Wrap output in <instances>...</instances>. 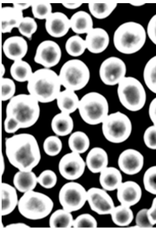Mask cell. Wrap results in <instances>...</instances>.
<instances>
[{
  "mask_svg": "<svg viewBox=\"0 0 156 231\" xmlns=\"http://www.w3.org/2000/svg\"><path fill=\"white\" fill-rule=\"evenodd\" d=\"M5 145L9 162L19 171H32L40 162L39 147L32 134L23 133L14 135L5 139Z\"/></svg>",
  "mask_w": 156,
  "mask_h": 231,
  "instance_id": "1",
  "label": "cell"
},
{
  "mask_svg": "<svg viewBox=\"0 0 156 231\" xmlns=\"http://www.w3.org/2000/svg\"><path fill=\"white\" fill-rule=\"evenodd\" d=\"M27 82L29 94L39 102L45 103L54 101L61 91L62 85L58 75L50 68L36 70Z\"/></svg>",
  "mask_w": 156,
  "mask_h": 231,
  "instance_id": "2",
  "label": "cell"
},
{
  "mask_svg": "<svg viewBox=\"0 0 156 231\" xmlns=\"http://www.w3.org/2000/svg\"><path fill=\"white\" fill-rule=\"evenodd\" d=\"M39 102L30 94H20L9 100L6 108V117L12 120L20 129L33 126L40 113Z\"/></svg>",
  "mask_w": 156,
  "mask_h": 231,
  "instance_id": "3",
  "label": "cell"
},
{
  "mask_svg": "<svg viewBox=\"0 0 156 231\" xmlns=\"http://www.w3.org/2000/svg\"><path fill=\"white\" fill-rule=\"evenodd\" d=\"M146 33L143 26L139 23L130 21L120 25L114 34L113 42L116 49L126 54L135 53L144 46Z\"/></svg>",
  "mask_w": 156,
  "mask_h": 231,
  "instance_id": "4",
  "label": "cell"
},
{
  "mask_svg": "<svg viewBox=\"0 0 156 231\" xmlns=\"http://www.w3.org/2000/svg\"><path fill=\"white\" fill-rule=\"evenodd\" d=\"M54 203L48 196L32 190L24 193L19 200L18 208L20 213L30 220L40 219L51 212Z\"/></svg>",
  "mask_w": 156,
  "mask_h": 231,
  "instance_id": "5",
  "label": "cell"
},
{
  "mask_svg": "<svg viewBox=\"0 0 156 231\" xmlns=\"http://www.w3.org/2000/svg\"><path fill=\"white\" fill-rule=\"evenodd\" d=\"M78 110L85 122L94 125L102 123L108 116L109 104L102 94L91 91L86 93L80 99Z\"/></svg>",
  "mask_w": 156,
  "mask_h": 231,
  "instance_id": "6",
  "label": "cell"
},
{
  "mask_svg": "<svg viewBox=\"0 0 156 231\" xmlns=\"http://www.w3.org/2000/svg\"><path fill=\"white\" fill-rule=\"evenodd\" d=\"M117 93L122 105L131 112L140 110L146 102V93L143 85L133 77L126 76L118 84Z\"/></svg>",
  "mask_w": 156,
  "mask_h": 231,
  "instance_id": "7",
  "label": "cell"
},
{
  "mask_svg": "<svg viewBox=\"0 0 156 231\" xmlns=\"http://www.w3.org/2000/svg\"><path fill=\"white\" fill-rule=\"evenodd\" d=\"M62 86L65 89L75 91L82 89L87 85L90 72L87 65L78 59L66 62L58 74Z\"/></svg>",
  "mask_w": 156,
  "mask_h": 231,
  "instance_id": "8",
  "label": "cell"
},
{
  "mask_svg": "<svg viewBox=\"0 0 156 231\" xmlns=\"http://www.w3.org/2000/svg\"><path fill=\"white\" fill-rule=\"evenodd\" d=\"M102 123L104 136L112 143H119L125 141L132 132L131 120L126 115L120 111L108 114Z\"/></svg>",
  "mask_w": 156,
  "mask_h": 231,
  "instance_id": "9",
  "label": "cell"
},
{
  "mask_svg": "<svg viewBox=\"0 0 156 231\" xmlns=\"http://www.w3.org/2000/svg\"><path fill=\"white\" fill-rule=\"evenodd\" d=\"M87 192L80 183L73 181L64 184L61 188L58 199L62 209L69 212L81 209L87 201Z\"/></svg>",
  "mask_w": 156,
  "mask_h": 231,
  "instance_id": "10",
  "label": "cell"
},
{
  "mask_svg": "<svg viewBox=\"0 0 156 231\" xmlns=\"http://www.w3.org/2000/svg\"><path fill=\"white\" fill-rule=\"evenodd\" d=\"M126 67L124 62L116 57L106 59L99 69V75L102 82L108 86L118 84L126 77Z\"/></svg>",
  "mask_w": 156,
  "mask_h": 231,
  "instance_id": "11",
  "label": "cell"
},
{
  "mask_svg": "<svg viewBox=\"0 0 156 231\" xmlns=\"http://www.w3.org/2000/svg\"><path fill=\"white\" fill-rule=\"evenodd\" d=\"M86 163L80 154L71 152L63 155L58 165L59 172L65 179L73 181L81 177L83 174Z\"/></svg>",
  "mask_w": 156,
  "mask_h": 231,
  "instance_id": "12",
  "label": "cell"
},
{
  "mask_svg": "<svg viewBox=\"0 0 156 231\" xmlns=\"http://www.w3.org/2000/svg\"><path fill=\"white\" fill-rule=\"evenodd\" d=\"M61 56L59 45L54 41L47 40L42 41L37 46L34 60L44 68H50L59 63Z\"/></svg>",
  "mask_w": 156,
  "mask_h": 231,
  "instance_id": "13",
  "label": "cell"
},
{
  "mask_svg": "<svg viewBox=\"0 0 156 231\" xmlns=\"http://www.w3.org/2000/svg\"><path fill=\"white\" fill-rule=\"evenodd\" d=\"M87 201L92 211L101 215L110 214L115 207L106 191L97 187H91L87 191Z\"/></svg>",
  "mask_w": 156,
  "mask_h": 231,
  "instance_id": "14",
  "label": "cell"
},
{
  "mask_svg": "<svg viewBox=\"0 0 156 231\" xmlns=\"http://www.w3.org/2000/svg\"><path fill=\"white\" fill-rule=\"evenodd\" d=\"M118 164L121 171L126 174L133 175L142 169L144 158L139 151L132 148L126 149L119 156Z\"/></svg>",
  "mask_w": 156,
  "mask_h": 231,
  "instance_id": "15",
  "label": "cell"
},
{
  "mask_svg": "<svg viewBox=\"0 0 156 231\" xmlns=\"http://www.w3.org/2000/svg\"><path fill=\"white\" fill-rule=\"evenodd\" d=\"M117 190V198L120 204L130 207L137 203L141 198V188L133 181L122 182Z\"/></svg>",
  "mask_w": 156,
  "mask_h": 231,
  "instance_id": "16",
  "label": "cell"
},
{
  "mask_svg": "<svg viewBox=\"0 0 156 231\" xmlns=\"http://www.w3.org/2000/svg\"><path fill=\"white\" fill-rule=\"evenodd\" d=\"M45 28L47 32L51 36L63 37L70 28V19L62 12H52L46 19Z\"/></svg>",
  "mask_w": 156,
  "mask_h": 231,
  "instance_id": "17",
  "label": "cell"
},
{
  "mask_svg": "<svg viewBox=\"0 0 156 231\" xmlns=\"http://www.w3.org/2000/svg\"><path fill=\"white\" fill-rule=\"evenodd\" d=\"M28 45L22 37L18 36H10L3 43L2 49L5 56L14 61L22 60L28 50Z\"/></svg>",
  "mask_w": 156,
  "mask_h": 231,
  "instance_id": "18",
  "label": "cell"
},
{
  "mask_svg": "<svg viewBox=\"0 0 156 231\" xmlns=\"http://www.w3.org/2000/svg\"><path fill=\"white\" fill-rule=\"evenodd\" d=\"M85 41L88 51L93 53L98 54L102 52L107 48L109 37L104 29L95 28L87 33Z\"/></svg>",
  "mask_w": 156,
  "mask_h": 231,
  "instance_id": "19",
  "label": "cell"
},
{
  "mask_svg": "<svg viewBox=\"0 0 156 231\" xmlns=\"http://www.w3.org/2000/svg\"><path fill=\"white\" fill-rule=\"evenodd\" d=\"M86 164L89 170L94 174L100 173L108 167V158L106 152L102 148H93L86 156Z\"/></svg>",
  "mask_w": 156,
  "mask_h": 231,
  "instance_id": "20",
  "label": "cell"
},
{
  "mask_svg": "<svg viewBox=\"0 0 156 231\" xmlns=\"http://www.w3.org/2000/svg\"><path fill=\"white\" fill-rule=\"evenodd\" d=\"M23 18L22 11L13 6L2 7L1 9L2 33H11L13 28H18Z\"/></svg>",
  "mask_w": 156,
  "mask_h": 231,
  "instance_id": "21",
  "label": "cell"
},
{
  "mask_svg": "<svg viewBox=\"0 0 156 231\" xmlns=\"http://www.w3.org/2000/svg\"><path fill=\"white\" fill-rule=\"evenodd\" d=\"M120 171L113 167H107L100 173L99 181L103 189L106 191L117 190L122 182Z\"/></svg>",
  "mask_w": 156,
  "mask_h": 231,
  "instance_id": "22",
  "label": "cell"
},
{
  "mask_svg": "<svg viewBox=\"0 0 156 231\" xmlns=\"http://www.w3.org/2000/svg\"><path fill=\"white\" fill-rule=\"evenodd\" d=\"M16 188L5 182L1 184L2 196L1 215H9L18 205L19 201Z\"/></svg>",
  "mask_w": 156,
  "mask_h": 231,
  "instance_id": "23",
  "label": "cell"
},
{
  "mask_svg": "<svg viewBox=\"0 0 156 231\" xmlns=\"http://www.w3.org/2000/svg\"><path fill=\"white\" fill-rule=\"evenodd\" d=\"M56 100L61 112L70 114L78 109L80 99L75 91L65 89L60 91Z\"/></svg>",
  "mask_w": 156,
  "mask_h": 231,
  "instance_id": "24",
  "label": "cell"
},
{
  "mask_svg": "<svg viewBox=\"0 0 156 231\" xmlns=\"http://www.w3.org/2000/svg\"><path fill=\"white\" fill-rule=\"evenodd\" d=\"M70 115L60 112L52 118L51 127L57 136H65L71 133L74 127V122Z\"/></svg>",
  "mask_w": 156,
  "mask_h": 231,
  "instance_id": "25",
  "label": "cell"
},
{
  "mask_svg": "<svg viewBox=\"0 0 156 231\" xmlns=\"http://www.w3.org/2000/svg\"><path fill=\"white\" fill-rule=\"evenodd\" d=\"M70 28L77 34L87 33L93 28V22L90 15L83 11L75 13L70 19Z\"/></svg>",
  "mask_w": 156,
  "mask_h": 231,
  "instance_id": "26",
  "label": "cell"
},
{
  "mask_svg": "<svg viewBox=\"0 0 156 231\" xmlns=\"http://www.w3.org/2000/svg\"><path fill=\"white\" fill-rule=\"evenodd\" d=\"M13 182L15 188L23 193L33 190L38 183L37 177L32 171L25 172L20 171L15 174Z\"/></svg>",
  "mask_w": 156,
  "mask_h": 231,
  "instance_id": "27",
  "label": "cell"
},
{
  "mask_svg": "<svg viewBox=\"0 0 156 231\" xmlns=\"http://www.w3.org/2000/svg\"><path fill=\"white\" fill-rule=\"evenodd\" d=\"M10 72L12 78L19 82H27L33 73L30 64L22 60L14 61Z\"/></svg>",
  "mask_w": 156,
  "mask_h": 231,
  "instance_id": "28",
  "label": "cell"
},
{
  "mask_svg": "<svg viewBox=\"0 0 156 231\" xmlns=\"http://www.w3.org/2000/svg\"><path fill=\"white\" fill-rule=\"evenodd\" d=\"M73 218L71 212L64 209L54 211L50 216L49 224L52 228H69L73 227Z\"/></svg>",
  "mask_w": 156,
  "mask_h": 231,
  "instance_id": "29",
  "label": "cell"
},
{
  "mask_svg": "<svg viewBox=\"0 0 156 231\" xmlns=\"http://www.w3.org/2000/svg\"><path fill=\"white\" fill-rule=\"evenodd\" d=\"M69 147L72 152L79 154L85 152L90 145L87 135L81 131H76L72 133L68 140Z\"/></svg>",
  "mask_w": 156,
  "mask_h": 231,
  "instance_id": "30",
  "label": "cell"
},
{
  "mask_svg": "<svg viewBox=\"0 0 156 231\" xmlns=\"http://www.w3.org/2000/svg\"><path fill=\"white\" fill-rule=\"evenodd\" d=\"M130 207L122 204L115 206L110 214L113 222L120 226L129 225L134 218L133 212Z\"/></svg>",
  "mask_w": 156,
  "mask_h": 231,
  "instance_id": "31",
  "label": "cell"
},
{
  "mask_svg": "<svg viewBox=\"0 0 156 231\" xmlns=\"http://www.w3.org/2000/svg\"><path fill=\"white\" fill-rule=\"evenodd\" d=\"M144 80L147 88L156 94V55L150 58L144 67Z\"/></svg>",
  "mask_w": 156,
  "mask_h": 231,
  "instance_id": "32",
  "label": "cell"
},
{
  "mask_svg": "<svg viewBox=\"0 0 156 231\" xmlns=\"http://www.w3.org/2000/svg\"><path fill=\"white\" fill-rule=\"evenodd\" d=\"M117 4L114 2L105 3H89L88 7L91 14L95 18L103 19L108 17L115 9Z\"/></svg>",
  "mask_w": 156,
  "mask_h": 231,
  "instance_id": "33",
  "label": "cell"
},
{
  "mask_svg": "<svg viewBox=\"0 0 156 231\" xmlns=\"http://www.w3.org/2000/svg\"><path fill=\"white\" fill-rule=\"evenodd\" d=\"M87 49L86 42L78 35L70 36L65 44V49L67 53L73 57H78L82 55Z\"/></svg>",
  "mask_w": 156,
  "mask_h": 231,
  "instance_id": "34",
  "label": "cell"
},
{
  "mask_svg": "<svg viewBox=\"0 0 156 231\" xmlns=\"http://www.w3.org/2000/svg\"><path fill=\"white\" fill-rule=\"evenodd\" d=\"M57 136L51 135L47 137L43 144L44 150L46 154L50 156H55L61 151L62 144Z\"/></svg>",
  "mask_w": 156,
  "mask_h": 231,
  "instance_id": "35",
  "label": "cell"
},
{
  "mask_svg": "<svg viewBox=\"0 0 156 231\" xmlns=\"http://www.w3.org/2000/svg\"><path fill=\"white\" fill-rule=\"evenodd\" d=\"M31 7L34 17L38 19H46L52 13L51 5L48 2H33Z\"/></svg>",
  "mask_w": 156,
  "mask_h": 231,
  "instance_id": "36",
  "label": "cell"
},
{
  "mask_svg": "<svg viewBox=\"0 0 156 231\" xmlns=\"http://www.w3.org/2000/svg\"><path fill=\"white\" fill-rule=\"evenodd\" d=\"M143 182L147 191L156 195V165L151 166L146 171L144 174Z\"/></svg>",
  "mask_w": 156,
  "mask_h": 231,
  "instance_id": "37",
  "label": "cell"
},
{
  "mask_svg": "<svg viewBox=\"0 0 156 231\" xmlns=\"http://www.w3.org/2000/svg\"><path fill=\"white\" fill-rule=\"evenodd\" d=\"M37 26L34 19L26 16L23 19L18 27L19 32L23 36L30 40L33 34L37 31Z\"/></svg>",
  "mask_w": 156,
  "mask_h": 231,
  "instance_id": "38",
  "label": "cell"
},
{
  "mask_svg": "<svg viewBox=\"0 0 156 231\" xmlns=\"http://www.w3.org/2000/svg\"><path fill=\"white\" fill-rule=\"evenodd\" d=\"M37 181L42 187L49 189L54 187L56 184L57 178L53 171L47 169L42 171L37 177Z\"/></svg>",
  "mask_w": 156,
  "mask_h": 231,
  "instance_id": "39",
  "label": "cell"
},
{
  "mask_svg": "<svg viewBox=\"0 0 156 231\" xmlns=\"http://www.w3.org/2000/svg\"><path fill=\"white\" fill-rule=\"evenodd\" d=\"M1 99L3 102L10 100L15 95L16 86L11 78L2 77L1 79Z\"/></svg>",
  "mask_w": 156,
  "mask_h": 231,
  "instance_id": "40",
  "label": "cell"
},
{
  "mask_svg": "<svg viewBox=\"0 0 156 231\" xmlns=\"http://www.w3.org/2000/svg\"><path fill=\"white\" fill-rule=\"evenodd\" d=\"M96 219L91 215L84 213L78 215L74 219L73 227L74 228H96Z\"/></svg>",
  "mask_w": 156,
  "mask_h": 231,
  "instance_id": "41",
  "label": "cell"
},
{
  "mask_svg": "<svg viewBox=\"0 0 156 231\" xmlns=\"http://www.w3.org/2000/svg\"><path fill=\"white\" fill-rule=\"evenodd\" d=\"M143 140L148 148L156 150V126L154 125L148 126L145 130Z\"/></svg>",
  "mask_w": 156,
  "mask_h": 231,
  "instance_id": "42",
  "label": "cell"
},
{
  "mask_svg": "<svg viewBox=\"0 0 156 231\" xmlns=\"http://www.w3.org/2000/svg\"><path fill=\"white\" fill-rule=\"evenodd\" d=\"M148 209L146 208L143 209L137 213L135 218L136 226L142 227H150L153 226L149 219Z\"/></svg>",
  "mask_w": 156,
  "mask_h": 231,
  "instance_id": "43",
  "label": "cell"
},
{
  "mask_svg": "<svg viewBox=\"0 0 156 231\" xmlns=\"http://www.w3.org/2000/svg\"><path fill=\"white\" fill-rule=\"evenodd\" d=\"M147 33L150 40L156 45V14L151 18L148 22Z\"/></svg>",
  "mask_w": 156,
  "mask_h": 231,
  "instance_id": "44",
  "label": "cell"
},
{
  "mask_svg": "<svg viewBox=\"0 0 156 231\" xmlns=\"http://www.w3.org/2000/svg\"><path fill=\"white\" fill-rule=\"evenodd\" d=\"M148 114L153 125L156 126V97L150 103L148 108Z\"/></svg>",
  "mask_w": 156,
  "mask_h": 231,
  "instance_id": "45",
  "label": "cell"
},
{
  "mask_svg": "<svg viewBox=\"0 0 156 231\" xmlns=\"http://www.w3.org/2000/svg\"><path fill=\"white\" fill-rule=\"evenodd\" d=\"M149 219L154 226L156 224V196L153 199L150 208L148 209Z\"/></svg>",
  "mask_w": 156,
  "mask_h": 231,
  "instance_id": "46",
  "label": "cell"
},
{
  "mask_svg": "<svg viewBox=\"0 0 156 231\" xmlns=\"http://www.w3.org/2000/svg\"><path fill=\"white\" fill-rule=\"evenodd\" d=\"M30 226L23 223H12L8 225L4 228L7 229H25L29 228Z\"/></svg>",
  "mask_w": 156,
  "mask_h": 231,
  "instance_id": "47",
  "label": "cell"
},
{
  "mask_svg": "<svg viewBox=\"0 0 156 231\" xmlns=\"http://www.w3.org/2000/svg\"><path fill=\"white\" fill-rule=\"evenodd\" d=\"M32 2L27 3H13V7L21 11L26 9L31 6Z\"/></svg>",
  "mask_w": 156,
  "mask_h": 231,
  "instance_id": "48",
  "label": "cell"
},
{
  "mask_svg": "<svg viewBox=\"0 0 156 231\" xmlns=\"http://www.w3.org/2000/svg\"><path fill=\"white\" fill-rule=\"evenodd\" d=\"M62 5L66 8L69 9H74L78 8L82 5L81 3H62Z\"/></svg>",
  "mask_w": 156,
  "mask_h": 231,
  "instance_id": "49",
  "label": "cell"
},
{
  "mask_svg": "<svg viewBox=\"0 0 156 231\" xmlns=\"http://www.w3.org/2000/svg\"><path fill=\"white\" fill-rule=\"evenodd\" d=\"M1 171L2 172V174H3L4 171L5 170V163H4V159L3 157V155H2V157H1Z\"/></svg>",
  "mask_w": 156,
  "mask_h": 231,
  "instance_id": "50",
  "label": "cell"
},
{
  "mask_svg": "<svg viewBox=\"0 0 156 231\" xmlns=\"http://www.w3.org/2000/svg\"><path fill=\"white\" fill-rule=\"evenodd\" d=\"M1 77L2 78L4 76L5 74V67L2 64H1Z\"/></svg>",
  "mask_w": 156,
  "mask_h": 231,
  "instance_id": "51",
  "label": "cell"
},
{
  "mask_svg": "<svg viewBox=\"0 0 156 231\" xmlns=\"http://www.w3.org/2000/svg\"><path fill=\"white\" fill-rule=\"evenodd\" d=\"M130 4L134 6H140L144 4V3L141 2H134Z\"/></svg>",
  "mask_w": 156,
  "mask_h": 231,
  "instance_id": "52",
  "label": "cell"
}]
</instances>
